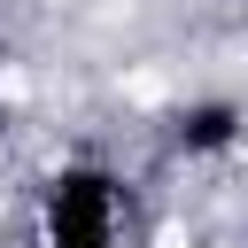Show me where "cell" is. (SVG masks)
<instances>
[{"label":"cell","instance_id":"1","mask_svg":"<svg viewBox=\"0 0 248 248\" xmlns=\"http://www.w3.org/2000/svg\"><path fill=\"white\" fill-rule=\"evenodd\" d=\"M31 248H124V178L93 155H70L39 178Z\"/></svg>","mask_w":248,"mask_h":248},{"label":"cell","instance_id":"2","mask_svg":"<svg viewBox=\"0 0 248 248\" xmlns=\"http://www.w3.org/2000/svg\"><path fill=\"white\" fill-rule=\"evenodd\" d=\"M240 140H248V108L225 101V93L186 101V108L170 116V147H178V155H232Z\"/></svg>","mask_w":248,"mask_h":248}]
</instances>
